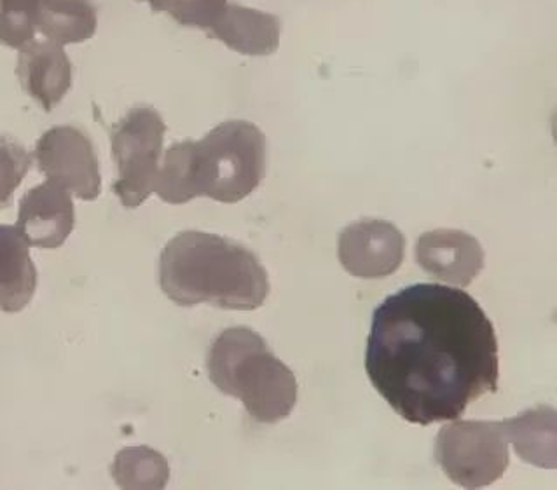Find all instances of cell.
<instances>
[{"mask_svg":"<svg viewBox=\"0 0 557 490\" xmlns=\"http://www.w3.org/2000/svg\"><path fill=\"white\" fill-rule=\"evenodd\" d=\"M208 36L245 56H270L278 49L282 22L274 14L227 2Z\"/></svg>","mask_w":557,"mask_h":490,"instance_id":"obj_12","label":"cell"},{"mask_svg":"<svg viewBox=\"0 0 557 490\" xmlns=\"http://www.w3.org/2000/svg\"><path fill=\"white\" fill-rule=\"evenodd\" d=\"M507 442L524 463L539 468H556V411L536 406L512 419L500 420Z\"/></svg>","mask_w":557,"mask_h":490,"instance_id":"obj_14","label":"cell"},{"mask_svg":"<svg viewBox=\"0 0 557 490\" xmlns=\"http://www.w3.org/2000/svg\"><path fill=\"white\" fill-rule=\"evenodd\" d=\"M37 168L48 180L83 201H95L102 190L100 164L94 142L77 126H54L37 140Z\"/></svg>","mask_w":557,"mask_h":490,"instance_id":"obj_7","label":"cell"},{"mask_svg":"<svg viewBox=\"0 0 557 490\" xmlns=\"http://www.w3.org/2000/svg\"><path fill=\"white\" fill-rule=\"evenodd\" d=\"M95 0H40L37 30L57 45H81L97 34Z\"/></svg>","mask_w":557,"mask_h":490,"instance_id":"obj_15","label":"cell"},{"mask_svg":"<svg viewBox=\"0 0 557 490\" xmlns=\"http://www.w3.org/2000/svg\"><path fill=\"white\" fill-rule=\"evenodd\" d=\"M435 460L456 486L481 489L509 468V442L500 423L456 419L438 431Z\"/></svg>","mask_w":557,"mask_h":490,"instance_id":"obj_6","label":"cell"},{"mask_svg":"<svg viewBox=\"0 0 557 490\" xmlns=\"http://www.w3.org/2000/svg\"><path fill=\"white\" fill-rule=\"evenodd\" d=\"M18 229L28 247L54 250L76 227V208L69 190L48 180L28 190L20 201Z\"/></svg>","mask_w":557,"mask_h":490,"instance_id":"obj_10","label":"cell"},{"mask_svg":"<svg viewBox=\"0 0 557 490\" xmlns=\"http://www.w3.org/2000/svg\"><path fill=\"white\" fill-rule=\"evenodd\" d=\"M207 370L213 386L238 398L256 423L276 425L293 414L296 376L252 328L222 331L208 349Z\"/></svg>","mask_w":557,"mask_h":490,"instance_id":"obj_4","label":"cell"},{"mask_svg":"<svg viewBox=\"0 0 557 490\" xmlns=\"http://www.w3.org/2000/svg\"><path fill=\"white\" fill-rule=\"evenodd\" d=\"M137 2H147L154 13H161V8H163V0H137Z\"/></svg>","mask_w":557,"mask_h":490,"instance_id":"obj_20","label":"cell"},{"mask_svg":"<svg viewBox=\"0 0 557 490\" xmlns=\"http://www.w3.org/2000/svg\"><path fill=\"white\" fill-rule=\"evenodd\" d=\"M166 124L152 106H135L111 131L112 160L117 168L112 192L135 210L154 192L163 158Z\"/></svg>","mask_w":557,"mask_h":490,"instance_id":"obj_5","label":"cell"},{"mask_svg":"<svg viewBox=\"0 0 557 490\" xmlns=\"http://www.w3.org/2000/svg\"><path fill=\"white\" fill-rule=\"evenodd\" d=\"M37 269L18 227L0 224V311L20 313L37 288Z\"/></svg>","mask_w":557,"mask_h":490,"instance_id":"obj_13","label":"cell"},{"mask_svg":"<svg viewBox=\"0 0 557 490\" xmlns=\"http://www.w3.org/2000/svg\"><path fill=\"white\" fill-rule=\"evenodd\" d=\"M416 264L453 287L472 285L484 269V250L478 238L460 229H435L416 241Z\"/></svg>","mask_w":557,"mask_h":490,"instance_id":"obj_9","label":"cell"},{"mask_svg":"<svg viewBox=\"0 0 557 490\" xmlns=\"http://www.w3.org/2000/svg\"><path fill=\"white\" fill-rule=\"evenodd\" d=\"M40 0H0V45L22 49L34 40Z\"/></svg>","mask_w":557,"mask_h":490,"instance_id":"obj_17","label":"cell"},{"mask_svg":"<svg viewBox=\"0 0 557 490\" xmlns=\"http://www.w3.org/2000/svg\"><path fill=\"white\" fill-rule=\"evenodd\" d=\"M16 76L25 93L51 112L71 89L72 63L63 46L53 40H32L20 49Z\"/></svg>","mask_w":557,"mask_h":490,"instance_id":"obj_11","label":"cell"},{"mask_svg":"<svg viewBox=\"0 0 557 490\" xmlns=\"http://www.w3.org/2000/svg\"><path fill=\"white\" fill-rule=\"evenodd\" d=\"M111 475L121 489H164L170 466L163 454L149 447H128L115 455Z\"/></svg>","mask_w":557,"mask_h":490,"instance_id":"obj_16","label":"cell"},{"mask_svg":"<svg viewBox=\"0 0 557 490\" xmlns=\"http://www.w3.org/2000/svg\"><path fill=\"white\" fill-rule=\"evenodd\" d=\"M160 287L182 307L259 310L270 296L264 265L247 247L201 230L178 233L160 256Z\"/></svg>","mask_w":557,"mask_h":490,"instance_id":"obj_3","label":"cell"},{"mask_svg":"<svg viewBox=\"0 0 557 490\" xmlns=\"http://www.w3.org/2000/svg\"><path fill=\"white\" fill-rule=\"evenodd\" d=\"M337 256L355 278H388L403 265L406 238L392 222L362 218L341 230Z\"/></svg>","mask_w":557,"mask_h":490,"instance_id":"obj_8","label":"cell"},{"mask_svg":"<svg viewBox=\"0 0 557 490\" xmlns=\"http://www.w3.org/2000/svg\"><path fill=\"white\" fill-rule=\"evenodd\" d=\"M366 372L407 423L460 419L470 403L498 389L495 327L461 288L411 285L372 314Z\"/></svg>","mask_w":557,"mask_h":490,"instance_id":"obj_1","label":"cell"},{"mask_svg":"<svg viewBox=\"0 0 557 490\" xmlns=\"http://www.w3.org/2000/svg\"><path fill=\"white\" fill-rule=\"evenodd\" d=\"M30 166L27 149L13 138L0 135V210L10 206L14 190L27 177Z\"/></svg>","mask_w":557,"mask_h":490,"instance_id":"obj_18","label":"cell"},{"mask_svg":"<svg viewBox=\"0 0 557 490\" xmlns=\"http://www.w3.org/2000/svg\"><path fill=\"white\" fill-rule=\"evenodd\" d=\"M264 133L248 121H226L199 142L173 143L163 154L154 192L169 204L210 198L235 204L256 192L265 175Z\"/></svg>","mask_w":557,"mask_h":490,"instance_id":"obj_2","label":"cell"},{"mask_svg":"<svg viewBox=\"0 0 557 490\" xmlns=\"http://www.w3.org/2000/svg\"><path fill=\"white\" fill-rule=\"evenodd\" d=\"M230 0H163L161 13H169L182 27L208 32Z\"/></svg>","mask_w":557,"mask_h":490,"instance_id":"obj_19","label":"cell"}]
</instances>
